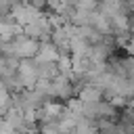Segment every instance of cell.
I'll list each match as a JSON object with an SVG mask.
<instances>
[{
    "label": "cell",
    "instance_id": "cell-1",
    "mask_svg": "<svg viewBox=\"0 0 134 134\" xmlns=\"http://www.w3.org/2000/svg\"><path fill=\"white\" fill-rule=\"evenodd\" d=\"M10 44H13V54L17 59H34L36 52H38V46H40V42L36 38H29L25 34L15 36L10 40Z\"/></svg>",
    "mask_w": 134,
    "mask_h": 134
},
{
    "label": "cell",
    "instance_id": "cell-2",
    "mask_svg": "<svg viewBox=\"0 0 134 134\" xmlns=\"http://www.w3.org/2000/svg\"><path fill=\"white\" fill-rule=\"evenodd\" d=\"M8 13L13 15V19H15L21 27H23V25H27V23H31V21H36V19H40V17L44 15V10H40V8H36V6H31V4H23V2H17Z\"/></svg>",
    "mask_w": 134,
    "mask_h": 134
},
{
    "label": "cell",
    "instance_id": "cell-3",
    "mask_svg": "<svg viewBox=\"0 0 134 134\" xmlns=\"http://www.w3.org/2000/svg\"><path fill=\"white\" fill-rule=\"evenodd\" d=\"M17 75L23 84V88H34L38 82V71H36V61L34 59H19Z\"/></svg>",
    "mask_w": 134,
    "mask_h": 134
},
{
    "label": "cell",
    "instance_id": "cell-4",
    "mask_svg": "<svg viewBox=\"0 0 134 134\" xmlns=\"http://www.w3.org/2000/svg\"><path fill=\"white\" fill-rule=\"evenodd\" d=\"M57 59H59V48H57V46H54L50 40H46V42H40V46H38V52H36L34 61L57 63Z\"/></svg>",
    "mask_w": 134,
    "mask_h": 134
},
{
    "label": "cell",
    "instance_id": "cell-5",
    "mask_svg": "<svg viewBox=\"0 0 134 134\" xmlns=\"http://www.w3.org/2000/svg\"><path fill=\"white\" fill-rule=\"evenodd\" d=\"M84 105H90V103H98L100 98H105L103 96V92L96 88V86H90V84H86V86H82L80 90H77V94H75Z\"/></svg>",
    "mask_w": 134,
    "mask_h": 134
},
{
    "label": "cell",
    "instance_id": "cell-6",
    "mask_svg": "<svg viewBox=\"0 0 134 134\" xmlns=\"http://www.w3.org/2000/svg\"><path fill=\"white\" fill-rule=\"evenodd\" d=\"M88 25H92L96 31H100L103 36H107V34H111V25H109V17L107 15H103L100 10H92L90 13V23Z\"/></svg>",
    "mask_w": 134,
    "mask_h": 134
},
{
    "label": "cell",
    "instance_id": "cell-7",
    "mask_svg": "<svg viewBox=\"0 0 134 134\" xmlns=\"http://www.w3.org/2000/svg\"><path fill=\"white\" fill-rule=\"evenodd\" d=\"M96 10H100L103 15L111 17V15L121 13V10H128V8H126V0H98Z\"/></svg>",
    "mask_w": 134,
    "mask_h": 134
},
{
    "label": "cell",
    "instance_id": "cell-8",
    "mask_svg": "<svg viewBox=\"0 0 134 134\" xmlns=\"http://www.w3.org/2000/svg\"><path fill=\"white\" fill-rule=\"evenodd\" d=\"M88 52H90V44L84 38H80V36H71V40H69V54L71 57H88Z\"/></svg>",
    "mask_w": 134,
    "mask_h": 134
},
{
    "label": "cell",
    "instance_id": "cell-9",
    "mask_svg": "<svg viewBox=\"0 0 134 134\" xmlns=\"http://www.w3.org/2000/svg\"><path fill=\"white\" fill-rule=\"evenodd\" d=\"M69 134H96V124L90 117H80Z\"/></svg>",
    "mask_w": 134,
    "mask_h": 134
},
{
    "label": "cell",
    "instance_id": "cell-10",
    "mask_svg": "<svg viewBox=\"0 0 134 134\" xmlns=\"http://www.w3.org/2000/svg\"><path fill=\"white\" fill-rule=\"evenodd\" d=\"M36 71H38V80H52L57 75V65L54 63H46V61H36Z\"/></svg>",
    "mask_w": 134,
    "mask_h": 134
},
{
    "label": "cell",
    "instance_id": "cell-11",
    "mask_svg": "<svg viewBox=\"0 0 134 134\" xmlns=\"http://www.w3.org/2000/svg\"><path fill=\"white\" fill-rule=\"evenodd\" d=\"M57 73H61V75H67V77H71V54H59V59H57Z\"/></svg>",
    "mask_w": 134,
    "mask_h": 134
},
{
    "label": "cell",
    "instance_id": "cell-12",
    "mask_svg": "<svg viewBox=\"0 0 134 134\" xmlns=\"http://www.w3.org/2000/svg\"><path fill=\"white\" fill-rule=\"evenodd\" d=\"M96 4H98V0H75V4H73V6L84 8V10H94V8H96Z\"/></svg>",
    "mask_w": 134,
    "mask_h": 134
},
{
    "label": "cell",
    "instance_id": "cell-13",
    "mask_svg": "<svg viewBox=\"0 0 134 134\" xmlns=\"http://www.w3.org/2000/svg\"><path fill=\"white\" fill-rule=\"evenodd\" d=\"M124 48L128 50V54H134V34H130V38H128V42H126Z\"/></svg>",
    "mask_w": 134,
    "mask_h": 134
},
{
    "label": "cell",
    "instance_id": "cell-14",
    "mask_svg": "<svg viewBox=\"0 0 134 134\" xmlns=\"http://www.w3.org/2000/svg\"><path fill=\"white\" fill-rule=\"evenodd\" d=\"M61 2H65V4H69V6H73V4H75V0H61Z\"/></svg>",
    "mask_w": 134,
    "mask_h": 134
}]
</instances>
